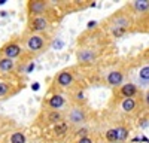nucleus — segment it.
<instances>
[{
    "mask_svg": "<svg viewBox=\"0 0 149 143\" xmlns=\"http://www.w3.org/2000/svg\"><path fill=\"white\" fill-rule=\"evenodd\" d=\"M43 45H45V39L39 34H33L27 39V46L30 51H39L43 48Z\"/></svg>",
    "mask_w": 149,
    "mask_h": 143,
    "instance_id": "1",
    "label": "nucleus"
},
{
    "mask_svg": "<svg viewBox=\"0 0 149 143\" xmlns=\"http://www.w3.org/2000/svg\"><path fill=\"white\" fill-rule=\"evenodd\" d=\"M49 27V22H48V19L45 18V17H34L33 19H31V22H30V28L33 30V31H43V30H46Z\"/></svg>",
    "mask_w": 149,
    "mask_h": 143,
    "instance_id": "2",
    "label": "nucleus"
},
{
    "mask_svg": "<svg viewBox=\"0 0 149 143\" xmlns=\"http://www.w3.org/2000/svg\"><path fill=\"white\" fill-rule=\"evenodd\" d=\"M3 55L6 57V58H10V60H14L15 57H18L19 54H21V48L17 45V43H9V45H6L5 48H3Z\"/></svg>",
    "mask_w": 149,
    "mask_h": 143,
    "instance_id": "3",
    "label": "nucleus"
},
{
    "mask_svg": "<svg viewBox=\"0 0 149 143\" xmlns=\"http://www.w3.org/2000/svg\"><path fill=\"white\" fill-rule=\"evenodd\" d=\"M124 81V75H122V72L119 70H113V72H110V73L107 75V82H109V85L112 87H119L121 83Z\"/></svg>",
    "mask_w": 149,
    "mask_h": 143,
    "instance_id": "4",
    "label": "nucleus"
},
{
    "mask_svg": "<svg viewBox=\"0 0 149 143\" xmlns=\"http://www.w3.org/2000/svg\"><path fill=\"white\" fill-rule=\"evenodd\" d=\"M46 8H48V5L45 3V2H30L29 3V10L31 12V14H34V15H42L43 12L46 10Z\"/></svg>",
    "mask_w": 149,
    "mask_h": 143,
    "instance_id": "5",
    "label": "nucleus"
},
{
    "mask_svg": "<svg viewBox=\"0 0 149 143\" xmlns=\"http://www.w3.org/2000/svg\"><path fill=\"white\" fill-rule=\"evenodd\" d=\"M84 119H85V115H84V110L82 109H73L69 113V121L72 124H82Z\"/></svg>",
    "mask_w": 149,
    "mask_h": 143,
    "instance_id": "6",
    "label": "nucleus"
},
{
    "mask_svg": "<svg viewBox=\"0 0 149 143\" xmlns=\"http://www.w3.org/2000/svg\"><path fill=\"white\" fill-rule=\"evenodd\" d=\"M72 81H73V75L70 73V72H61V73L58 75V78H57V83L58 85H61V87H69L70 83H72Z\"/></svg>",
    "mask_w": 149,
    "mask_h": 143,
    "instance_id": "7",
    "label": "nucleus"
},
{
    "mask_svg": "<svg viewBox=\"0 0 149 143\" xmlns=\"http://www.w3.org/2000/svg\"><path fill=\"white\" fill-rule=\"evenodd\" d=\"M137 92V87L134 83H125V85L121 87V94L125 99H133V95Z\"/></svg>",
    "mask_w": 149,
    "mask_h": 143,
    "instance_id": "8",
    "label": "nucleus"
},
{
    "mask_svg": "<svg viewBox=\"0 0 149 143\" xmlns=\"http://www.w3.org/2000/svg\"><path fill=\"white\" fill-rule=\"evenodd\" d=\"M15 67V63H14V60H10V58H0V70L2 72H12Z\"/></svg>",
    "mask_w": 149,
    "mask_h": 143,
    "instance_id": "9",
    "label": "nucleus"
},
{
    "mask_svg": "<svg viewBox=\"0 0 149 143\" xmlns=\"http://www.w3.org/2000/svg\"><path fill=\"white\" fill-rule=\"evenodd\" d=\"M48 103H49V106H51L52 109H60V107L64 104V99L61 97V95H52Z\"/></svg>",
    "mask_w": 149,
    "mask_h": 143,
    "instance_id": "10",
    "label": "nucleus"
},
{
    "mask_svg": "<svg viewBox=\"0 0 149 143\" xmlns=\"http://www.w3.org/2000/svg\"><path fill=\"white\" fill-rule=\"evenodd\" d=\"M121 107H122V110H124V112H127V113H128V112H133V110H134V107H136V101H134V99H124Z\"/></svg>",
    "mask_w": 149,
    "mask_h": 143,
    "instance_id": "11",
    "label": "nucleus"
},
{
    "mask_svg": "<svg viewBox=\"0 0 149 143\" xmlns=\"http://www.w3.org/2000/svg\"><path fill=\"white\" fill-rule=\"evenodd\" d=\"M133 8L137 12H145L149 9V0H137V2H133Z\"/></svg>",
    "mask_w": 149,
    "mask_h": 143,
    "instance_id": "12",
    "label": "nucleus"
},
{
    "mask_svg": "<svg viewBox=\"0 0 149 143\" xmlns=\"http://www.w3.org/2000/svg\"><path fill=\"white\" fill-rule=\"evenodd\" d=\"M93 58H94V54L90 49L79 52V61H82V63H90V61H93Z\"/></svg>",
    "mask_w": 149,
    "mask_h": 143,
    "instance_id": "13",
    "label": "nucleus"
},
{
    "mask_svg": "<svg viewBox=\"0 0 149 143\" xmlns=\"http://www.w3.org/2000/svg\"><path fill=\"white\" fill-rule=\"evenodd\" d=\"M139 81L142 82H149V66H145L139 70Z\"/></svg>",
    "mask_w": 149,
    "mask_h": 143,
    "instance_id": "14",
    "label": "nucleus"
},
{
    "mask_svg": "<svg viewBox=\"0 0 149 143\" xmlns=\"http://www.w3.org/2000/svg\"><path fill=\"white\" fill-rule=\"evenodd\" d=\"M10 143H26V136L19 133V131H17V133L10 136Z\"/></svg>",
    "mask_w": 149,
    "mask_h": 143,
    "instance_id": "15",
    "label": "nucleus"
},
{
    "mask_svg": "<svg viewBox=\"0 0 149 143\" xmlns=\"http://www.w3.org/2000/svg\"><path fill=\"white\" fill-rule=\"evenodd\" d=\"M104 137H106V140H109V142H118V131H116V128L107 130L106 134H104Z\"/></svg>",
    "mask_w": 149,
    "mask_h": 143,
    "instance_id": "16",
    "label": "nucleus"
},
{
    "mask_svg": "<svg viewBox=\"0 0 149 143\" xmlns=\"http://www.w3.org/2000/svg\"><path fill=\"white\" fill-rule=\"evenodd\" d=\"M54 131L57 134H66V131H67V124L66 122H63V121H60L58 124H55V127H54Z\"/></svg>",
    "mask_w": 149,
    "mask_h": 143,
    "instance_id": "17",
    "label": "nucleus"
},
{
    "mask_svg": "<svg viewBox=\"0 0 149 143\" xmlns=\"http://www.w3.org/2000/svg\"><path fill=\"white\" fill-rule=\"evenodd\" d=\"M116 131H118V142H124L128 137V130L125 127H118Z\"/></svg>",
    "mask_w": 149,
    "mask_h": 143,
    "instance_id": "18",
    "label": "nucleus"
},
{
    "mask_svg": "<svg viewBox=\"0 0 149 143\" xmlns=\"http://www.w3.org/2000/svg\"><path fill=\"white\" fill-rule=\"evenodd\" d=\"M48 121H49V122H52V124H58V122L61 121V115H60V112L52 110L51 113L48 115Z\"/></svg>",
    "mask_w": 149,
    "mask_h": 143,
    "instance_id": "19",
    "label": "nucleus"
},
{
    "mask_svg": "<svg viewBox=\"0 0 149 143\" xmlns=\"http://www.w3.org/2000/svg\"><path fill=\"white\" fill-rule=\"evenodd\" d=\"M8 90H9L8 83H0V97H2V95H5V94L8 92Z\"/></svg>",
    "mask_w": 149,
    "mask_h": 143,
    "instance_id": "20",
    "label": "nucleus"
},
{
    "mask_svg": "<svg viewBox=\"0 0 149 143\" xmlns=\"http://www.w3.org/2000/svg\"><path fill=\"white\" fill-rule=\"evenodd\" d=\"M124 33H125V28H121V27H116L113 30V36H116V37H119V36H122Z\"/></svg>",
    "mask_w": 149,
    "mask_h": 143,
    "instance_id": "21",
    "label": "nucleus"
},
{
    "mask_svg": "<svg viewBox=\"0 0 149 143\" xmlns=\"http://www.w3.org/2000/svg\"><path fill=\"white\" fill-rule=\"evenodd\" d=\"M78 143H93V140L91 139H88V137H82V139H79V142Z\"/></svg>",
    "mask_w": 149,
    "mask_h": 143,
    "instance_id": "22",
    "label": "nucleus"
},
{
    "mask_svg": "<svg viewBox=\"0 0 149 143\" xmlns=\"http://www.w3.org/2000/svg\"><path fill=\"white\" fill-rule=\"evenodd\" d=\"M145 103H146V106H149V91L145 94Z\"/></svg>",
    "mask_w": 149,
    "mask_h": 143,
    "instance_id": "23",
    "label": "nucleus"
},
{
    "mask_svg": "<svg viewBox=\"0 0 149 143\" xmlns=\"http://www.w3.org/2000/svg\"><path fill=\"white\" fill-rule=\"evenodd\" d=\"M6 3V0H0V5H5Z\"/></svg>",
    "mask_w": 149,
    "mask_h": 143,
    "instance_id": "24",
    "label": "nucleus"
},
{
    "mask_svg": "<svg viewBox=\"0 0 149 143\" xmlns=\"http://www.w3.org/2000/svg\"><path fill=\"white\" fill-rule=\"evenodd\" d=\"M34 143H37V142H34Z\"/></svg>",
    "mask_w": 149,
    "mask_h": 143,
    "instance_id": "25",
    "label": "nucleus"
}]
</instances>
